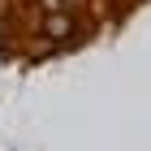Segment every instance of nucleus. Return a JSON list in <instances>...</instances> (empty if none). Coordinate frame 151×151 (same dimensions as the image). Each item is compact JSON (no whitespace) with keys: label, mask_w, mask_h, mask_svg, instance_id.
<instances>
[{"label":"nucleus","mask_w":151,"mask_h":151,"mask_svg":"<svg viewBox=\"0 0 151 151\" xmlns=\"http://www.w3.org/2000/svg\"><path fill=\"white\" fill-rule=\"evenodd\" d=\"M73 30H78V22H73V13H69V9L43 13V35H47V39H69Z\"/></svg>","instance_id":"f257e3e1"}]
</instances>
